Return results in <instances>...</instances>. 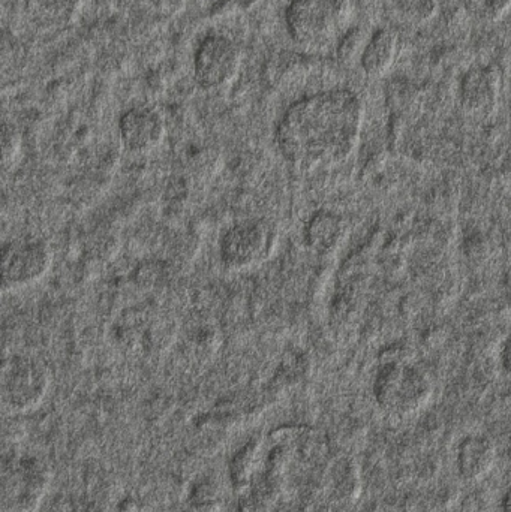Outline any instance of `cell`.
Segmentation results:
<instances>
[{
  "label": "cell",
  "mask_w": 511,
  "mask_h": 512,
  "mask_svg": "<svg viewBox=\"0 0 511 512\" xmlns=\"http://www.w3.org/2000/svg\"><path fill=\"white\" fill-rule=\"evenodd\" d=\"M362 116V101L351 90L305 96L291 104L279 120V152L291 164L302 167L336 161L350 152Z\"/></svg>",
  "instance_id": "obj_1"
},
{
  "label": "cell",
  "mask_w": 511,
  "mask_h": 512,
  "mask_svg": "<svg viewBox=\"0 0 511 512\" xmlns=\"http://www.w3.org/2000/svg\"><path fill=\"white\" fill-rule=\"evenodd\" d=\"M351 15V0H291L285 24L294 44L318 50L341 41L348 32Z\"/></svg>",
  "instance_id": "obj_2"
},
{
  "label": "cell",
  "mask_w": 511,
  "mask_h": 512,
  "mask_svg": "<svg viewBox=\"0 0 511 512\" xmlns=\"http://www.w3.org/2000/svg\"><path fill=\"white\" fill-rule=\"evenodd\" d=\"M276 237L275 227L264 219L242 222L222 237V262L230 270L255 267L273 254Z\"/></svg>",
  "instance_id": "obj_3"
},
{
  "label": "cell",
  "mask_w": 511,
  "mask_h": 512,
  "mask_svg": "<svg viewBox=\"0 0 511 512\" xmlns=\"http://www.w3.org/2000/svg\"><path fill=\"white\" fill-rule=\"evenodd\" d=\"M53 262L50 246L35 237L15 240L3 249V292L18 291L39 282Z\"/></svg>",
  "instance_id": "obj_4"
},
{
  "label": "cell",
  "mask_w": 511,
  "mask_h": 512,
  "mask_svg": "<svg viewBox=\"0 0 511 512\" xmlns=\"http://www.w3.org/2000/svg\"><path fill=\"white\" fill-rule=\"evenodd\" d=\"M240 65L242 54L236 42L224 35H210L195 51V80L204 89H222L236 80Z\"/></svg>",
  "instance_id": "obj_5"
},
{
  "label": "cell",
  "mask_w": 511,
  "mask_h": 512,
  "mask_svg": "<svg viewBox=\"0 0 511 512\" xmlns=\"http://www.w3.org/2000/svg\"><path fill=\"white\" fill-rule=\"evenodd\" d=\"M119 132L128 152L146 155L161 146L167 135V125L155 108L134 107L120 117Z\"/></svg>",
  "instance_id": "obj_6"
},
{
  "label": "cell",
  "mask_w": 511,
  "mask_h": 512,
  "mask_svg": "<svg viewBox=\"0 0 511 512\" xmlns=\"http://www.w3.org/2000/svg\"><path fill=\"white\" fill-rule=\"evenodd\" d=\"M47 387V370L29 357H12L3 367V388L11 402H29Z\"/></svg>",
  "instance_id": "obj_7"
},
{
  "label": "cell",
  "mask_w": 511,
  "mask_h": 512,
  "mask_svg": "<svg viewBox=\"0 0 511 512\" xmlns=\"http://www.w3.org/2000/svg\"><path fill=\"white\" fill-rule=\"evenodd\" d=\"M497 460V448H495L494 442L485 436H468L459 445V474L468 483H479V481L485 480L494 471Z\"/></svg>",
  "instance_id": "obj_8"
},
{
  "label": "cell",
  "mask_w": 511,
  "mask_h": 512,
  "mask_svg": "<svg viewBox=\"0 0 511 512\" xmlns=\"http://www.w3.org/2000/svg\"><path fill=\"white\" fill-rule=\"evenodd\" d=\"M501 75L494 65L476 66L462 78V102L471 110L491 107L500 95Z\"/></svg>",
  "instance_id": "obj_9"
},
{
  "label": "cell",
  "mask_w": 511,
  "mask_h": 512,
  "mask_svg": "<svg viewBox=\"0 0 511 512\" xmlns=\"http://www.w3.org/2000/svg\"><path fill=\"white\" fill-rule=\"evenodd\" d=\"M398 53V35L393 30L383 27L369 36L359 63L369 77H383L392 68Z\"/></svg>",
  "instance_id": "obj_10"
},
{
  "label": "cell",
  "mask_w": 511,
  "mask_h": 512,
  "mask_svg": "<svg viewBox=\"0 0 511 512\" xmlns=\"http://www.w3.org/2000/svg\"><path fill=\"white\" fill-rule=\"evenodd\" d=\"M468 17L479 23H497L503 20L511 9V0H461Z\"/></svg>",
  "instance_id": "obj_11"
},
{
  "label": "cell",
  "mask_w": 511,
  "mask_h": 512,
  "mask_svg": "<svg viewBox=\"0 0 511 512\" xmlns=\"http://www.w3.org/2000/svg\"><path fill=\"white\" fill-rule=\"evenodd\" d=\"M368 39L363 35L362 30L353 29L345 33L339 41L338 56L342 62H353L354 59L360 60L363 48H365Z\"/></svg>",
  "instance_id": "obj_12"
},
{
  "label": "cell",
  "mask_w": 511,
  "mask_h": 512,
  "mask_svg": "<svg viewBox=\"0 0 511 512\" xmlns=\"http://www.w3.org/2000/svg\"><path fill=\"white\" fill-rule=\"evenodd\" d=\"M258 0H218V2L213 3L212 15H224L230 14V12H245L249 11V9L254 8L255 3Z\"/></svg>",
  "instance_id": "obj_13"
},
{
  "label": "cell",
  "mask_w": 511,
  "mask_h": 512,
  "mask_svg": "<svg viewBox=\"0 0 511 512\" xmlns=\"http://www.w3.org/2000/svg\"><path fill=\"white\" fill-rule=\"evenodd\" d=\"M399 9L410 14L411 17L428 18V12H434V0H396Z\"/></svg>",
  "instance_id": "obj_14"
},
{
  "label": "cell",
  "mask_w": 511,
  "mask_h": 512,
  "mask_svg": "<svg viewBox=\"0 0 511 512\" xmlns=\"http://www.w3.org/2000/svg\"><path fill=\"white\" fill-rule=\"evenodd\" d=\"M158 9L161 14L167 15V17H173V15L180 14L185 9L188 0H150Z\"/></svg>",
  "instance_id": "obj_15"
},
{
  "label": "cell",
  "mask_w": 511,
  "mask_h": 512,
  "mask_svg": "<svg viewBox=\"0 0 511 512\" xmlns=\"http://www.w3.org/2000/svg\"><path fill=\"white\" fill-rule=\"evenodd\" d=\"M74 0H35L38 5L44 6L45 9L50 8L53 12H66V6H71Z\"/></svg>",
  "instance_id": "obj_16"
},
{
  "label": "cell",
  "mask_w": 511,
  "mask_h": 512,
  "mask_svg": "<svg viewBox=\"0 0 511 512\" xmlns=\"http://www.w3.org/2000/svg\"><path fill=\"white\" fill-rule=\"evenodd\" d=\"M503 512H511V487L507 490L503 499Z\"/></svg>",
  "instance_id": "obj_17"
},
{
  "label": "cell",
  "mask_w": 511,
  "mask_h": 512,
  "mask_svg": "<svg viewBox=\"0 0 511 512\" xmlns=\"http://www.w3.org/2000/svg\"><path fill=\"white\" fill-rule=\"evenodd\" d=\"M218 2V0H213V3Z\"/></svg>",
  "instance_id": "obj_18"
}]
</instances>
